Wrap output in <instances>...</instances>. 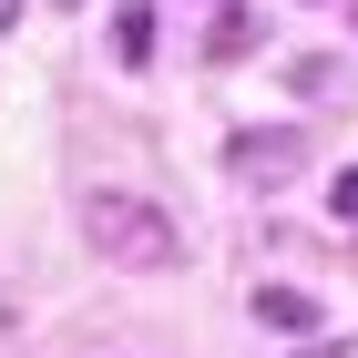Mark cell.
Returning a JSON list of instances; mask_svg holds the SVG:
<instances>
[{
	"instance_id": "cell-1",
	"label": "cell",
	"mask_w": 358,
	"mask_h": 358,
	"mask_svg": "<svg viewBox=\"0 0 358 358\" xmlns=\"http://www.w3.org/2000/svg\"><path fill=\"white\" fill-rule=\"evenodd\" d=\"M83 246L103 256V266L164 276V266H185V225H174L154 194H134V185H92L83 194Z\"/></svg>"
},
{
	"instance_id": "cell-2",
	"label": "cell",
	"mask_w": 358,
	"mask_h": 358,
	"mask_svg": "<svg viewBox=\"0 0 358 358\" xmlns=\"http://www.w3.org/2000/svg\"><path fill=\"white\" fill-rule=\"evenodd\" d=\"M225 174L236 185H297L307 174V134L297 123H246V134L225 143Z\"/></svg>"
},
{
	"instance_id": "cell-3",
	"label": "cell",
	"mask_w": 358,
	"mask_h": 358,
	"mask_svg": "<svg viewBox=\"0 0 358 358\" xmlns=\"http://www.w3.org/2000/svg\"><path fill=\"white\" fill-rule=\"evenodd\" d=\"M256 317L287 328V338H307V328H317V297H307V287H256Z\"/></svg>"
},
{
	"instance_id": "cell-4",
	"label": "cell",
	"mask_w": 358,
	"mask_h": 358,
	"mask_svg": "<svg viewBox=\"0 0 358 358\" xmlns=\"http://www.w3.org/2000/svg\"><path fill=\"white\" fill-rule=\"evenodd\" d=\"M205 52H215V62L256 52V10H236V0H225V10H215V31H205Z\"/></svg>"
},
{
	"instance_id": "cell-5",
	"label": "cell",
	"mask_w": 358,
	"mask_h": 358,
	"mask_svg": "<svg viewBox=\"0 0 358 358\" xmlns=\"http://www.w3.org/2000/svg\"><path fill=\"white\" fill-rule=\"evenodd\" d=\"M113 52H123V62H143V52H154V10H143V0H123V21H113Z\"/></svg>"
},
{
	"instance_id": "cell-6",
	"label": "cell",
	"mask_w": 358,
	"mask_h": 358,
	"mask_svg": "<svg viewBox=\"0 0 358 358\" xmlns=\"http://www.w3.org/2000/svg\"><path fill=\"white\" fill-rule=\"evenodd\" d=\"M328 205H338V215L358 225V164H348V174H338V185H328Z\"/></svg>"
},
{
	"instance_id": "cell-7",
	"label": "cell",
	"mask_w": 358,
	"mask_h": 358,
	"mask_svg": "<svg viewBox=\"0 0 358 358\" xmlns=\"http://www.w3.org/2000/svg\"><path fill=\"white\" fill-rule=\"evenodd\" d=\"M0 31H21V0H0Z\"/></svg>"
},
{
	"instance_id": "cell-8",
	"label": "cell",
	"mask_w": 358,
	"mask_h": 358,
	"mask_svg": "<svg viewBox=\"0 0 358 358\" xmlns=\"http://www.w3.org/2000/svg\"><path fill=\"white\" fill-rule=\"evenodd\" d=\"M52 10H83V0H52Z\"/></svg>"
},
{
	"instance_id": "cell-9",
	"label": "cell",
	"mask_w": 358,
	"mask_h": 358,
	"mask_svg": "<svg viewBox=\"0 0 358 358\" xmlns=\"http://www.w3.org/2000/svg\"><path fill=\"white\" fill-rule=\"evenodd\" d=\"M348 21H358V0H348Z\"/></svg>"
}]
</instances>
